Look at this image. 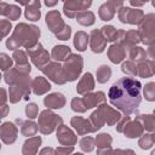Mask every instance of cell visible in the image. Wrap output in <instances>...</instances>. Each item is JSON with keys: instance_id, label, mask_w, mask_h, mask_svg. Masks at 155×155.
I'll list each match as a JSON object with an SVG mask.
<instances>
[{"instance_id": "obj_1", "label": "cell", "mask_w": 155, "mask_h": 155, "mask_svg": "<svg viewBox=\"0 0 155 155\" xmlns=\"http://www.w3.org/2000/svg\"><path fill=\"white\" fill-rule=\"evenodd\" d=\"M142 84L133 78H121L108 91L110 103L126 115L137 113L142 102Z\"/></svg>"}, {"instance_id": "obj_2", "label": "cell", "mask_w": 155, "mask_h": 155, "mask_svg": "<svg viewBox=\"0 0 155 155\" xmlns=\"http://www.w3.org/2000/svg\"><path fill=\"white\" fill-rule=\"evenodd\" d=\"M40 38V29L34 24L28 23H18L12 35L6 40V47L8 50H17L19 47L31 48L39 42Z\"/></svg>"}, {"instance_id": "obj_3", "label": "cell", "mask_w": 155, "mask_h": 155, "mask_svg": "<svg viewBox=\"0 0 155 155\" xmlns=\"http://www.w3.org/2000/svg\"><path fill=\"white\" fill-rule=\"evenodd\" d=\"M120 117H121V114L116 109H114L113 107L108 105L104 102V103H101L99 105H97V109L90 115L88 120L91 121L94 131L97 132L104 125L114 126L119 121Z\"/></svg>"}, {"instance_id": "obj_4", "label": "cell", "mask_w": 155, "mask_h": 155, "mask_svg": "<svg viewBox=\"0 0 155 155\" xmlns=\"http://www.w3.org/2000/svg\"><path fill=\"white\" fill-rule=\"evenodd\" d=\"M139 40L147 46L155 44V15L148 13L144 15L143 19L138 24Z\"/></svg>"}, {"instance_id": "obj_5", "label": "cell", "mask_w": 155, "mask_h": 155, "mask_svg": "<svg viewBox=\"0 0 155 155\" xmlns=\"http://www.w3.org/2000/svg\"><path fill=\"white\" fill-rule=\"evenodd\" d=\"M38 117V127L42 134H51L53 131H56L58 125L63 122V119L59 115L54 114L52 109L42 110Z\"/></svg>"}, {"instance_id": "obj_6", "label": "cell", "mask_w": 155, "mask_h": 155, "mask_svg": "<svg viewBox=\"0 0 155 155\" xmlns=\"http://www.w3.org/2000/svg\"><path fill=\"white\" fill-rule=\"evenodd\" d=\"M63 67V71L65 75L67 81L71 82L78 80V78H80V74L84 68V58L80 54H75V53H70V56L64 61Z\"/></svg>"}, {"instance_id": "obj_7", "label": "cell", "mask_w": 155, "mask_h": 155, "mask_svg": "<svg viewBox=\"0 0 155 155\" xmlns=\"http://www.w3.org/2000/svg\"><path fill=\"white\" fill-rule=\"evenodd\" d=\"M31 93V80L18 81L10 85L8 90V99L12 104L18 103L22 99H28Z\"/></svg>"}, {"instance_id": "obj_8", "label": "cell", "mask_w": 155, "mask_h": 155, "mask_svg": "<svg viewBox=\"0 0 155 155\" xmlns=\"http://www.w3.org/2000/svg\"><path fill=\"white\" fill-rule=\"evenodd\" d=\"M31 71V65L29 63L23 64V65H18L16 64L15 67H11L8 70L5 71L4 74V80L7 85L18 82V81H24V80H29V74Z\"/></svg>"}, {"instance_id": "obj_9", "label": "cell", "mask_w": 155, "mask_h": 155, "mask_svg": "<svg viewBox=\"0 0 155 155\" xmlns=\"http://www.w3.org/2000/svg\"><path fill=\"white\" fill-rule=\"evenodd\" d=\"M27 54L29 56L31 63L38 68V69H42V67H45L50 59H51V54L44 48V46L38 42L34 47L31 48H27Z\"/></svg>"}, {"instance_id": "obj_10", "label": "cell", "mask_w": 155, "mask_h": 155, "mask_svg": "<svg viewBox=\"0 0 155 155\" xmlns=\"http://www.w3.org/2000/svg\"><path fill=\"white\" fill-rule=\"evenodd\" d=\"M41 71L44 73V75L46 78H48V80H51L52 82L57 84V85H64L67 82L64 71H63V67L59 62H48L45 67H42Z\"/></svg>"}, {"instance_id": "obj_11", "label": "cell", "mask_w": 155, "mask_h": 155, "mask_svg": "<svg viewBox=\"0 0 155 155\" xmlns=\"http://www.w3.org/2000/svg\"><path fill=\"white\" fill-rule=\"evenodd\" d=\"M144 17V12L143 10H139L137 7L132 8V7H125L122 6L119 11H117V18L121 23H127V24H139L140 21Z\"/></svg>"}, {"instance_id": "obj_12", "label": "cell", "mask_w": 155, "mask_h": 155, "mask_svg": "<svg viewBox=\"0 0 155 155\" xmlns=\"http://www.w3.org/2000/svg\"><path fill=\"white\" fill-rule=\"evenodd\" d=\"M92 5V0H65L63 5V13L68 18H75V16L85 10H88Z\"/></svg>"}, {"instance_id": "obj_13", "label": "cell", "mask_w": 155, "mask_h": 155, "mask_svg": "<svg viewBox=\"0 0 155 155\" xmlns=\"http://www.w3.org/2000/svg\"><path fill=\"white\" fill-rule=\"evenodd\" d=\"M124 6L122 0H108L107 2L102 4L98 8V16L102 21L109 22L114 18L115 13Z\"/></svg>"}, {"instance_id": "obj_14", "label": "cell", "mask_w": 155, "mask_h": 155, "mask_svg": "<svg viewBox=\"0 0 155 155\" xmlns=\"http://www.w3.org/2000/svg\"><path fill=\"white\" fill-rule=\"evenodd\" d=\"M56 137L61 145L70 147V145H75L78 143V137L74 133V131L70 127H68L67 125H64L63 122L59 124L58 127L56 128Z\"/></svg>"}, {"instance_id": "obj_15", "label": "cell", "mask_w": 155, "mask_h": 155, "mask_svg": "<svg viewBox=\"0 0 155 155\" xmlns=\"http://www.w3.org/2000/svg\"><path fill=\"white\" fill-rule=\"evenodd\" d=\"M18 136V127L12 121H5L0 125V139L5 144H13Z\"/></svg>"}, {"instance_id": "obj_16", "label": "cell", "mask_w": 155, "mask_h": 155, "mask_svg": "<svg viewBox=\"0 0 155 155\" xmlns=\"http://www.w3.org/2000/svg\"><path fill=\"white\" fill-rule=\"evenodd\" d=\"M116 42L121 44L125 48H130L137 44L140 42L139 40V34L138 30L131 29V30H122V29H117V39Z\"/></svg>"}, {"instance_id": "obj_17", "label": "cell", "mask_w": 155, "mask_h": 155, "mask_svg": "<svg viewBox=\"0 0 155 155\" xmlns=\"http://www.w3.org/2000/svg\"><path fill=\"white\" fill-rule=\"evenodd\" d=\"M90 48L93 53H102L107 47V40L99 29H93L88 35Z\"/></svg>"}, {"instance_id": "obj_18", "label": "cell", "mask_w": 155, "mask_h": 155, "mask_svg": "<svg viewBox=\"0 0 155 155\" xmlns=\"http://www.w3.org/2000/svg\"><path fill=\"white\" fill-rule=\"evenodd\" d=\"M70 126L76 131V133L79 136H85L87 133L96 132L91 121L82 116H73L70 119Z\"/></svg>"}, {"instance_id": "obj_19", "label": "cell", "mask_w": 155, "mask_h": 155, "mask_svg": "<svg viewBox=\"0 0 155 155\" xmlns=\"http://www.w3.org/2000/svg\"><path fill=\"white\" fill-rule=\"evenodd\" d=\"M64 21L62 19V16L59 11L57 10H51L46 13V25L48 30L53 34H57L63 27H64Z\"/></svg>"}, {"instance_id": "obj_20", "label": "cell", "mask_w": 155, "mask_h": 155, "mask_svg": "<svg viewBox=\"0 0 155 155\" xmlns=\"http://www.w3.org/2000/svg\"><path fill=\"white\" fill-rule=\"evenodd\" d=\"M111 143H113V137L109 133L102 132V133L97 134V137L94 138V145H97V154L113 153Z\"/></svg>"}, {"instance_id": "obj_21", "label": "cell", "mask_w": 155, "mask_h": 155, "mask_svg": "<svg viewBox=\"0 0 155 155\" xmlns=\"http://www.w3.org/2000/svg\"><path fill=\"white\" fill-rule=\"evenodd\" d=\"M86 109H92V108H96L97 105H99L101 103H104L107 101V97L104 94V92L102 91H97V92H87L84 94V97L81 98Z\"/></svg>"}, {"instance_id": "obj_22", "label": "cell", "mask_w": 155, "mask_h": 155, "mask_svg": "<svg viewBox=\"0 0 155 155\" xmlns=\"http://www.w3.org/2000/svg\"><path fill=\"white\" fill-rule=\"evenodd\" d=\"M107 53H108L109 61L114 64H119L126 58V48L119 42H113L109 46Z\"/></svg>"}, {"instance_id": "obj_23", "label": "cell", "mask_w": 155, "mask_h": 155, "mask_svg": "<svg viewBox=\"0 0 155 155\" xmlns=\"http://www.w3.org/2000/svg\"><path fill=\"white\" fill-rule=\"evenodd\" d=\"M67 103V99L63 93L61 92H53L47 94L44 98V104L47 109H62Z\"/></svg>"}, {"instance_id": "obj_24", "label": "cell", "mask_w": 155, "mask_h": 155, "mask_svg": "<svg viewBox=\"0 0 155 155\" xmlns=\"http://www.w3.org/2000/svg\"><path fill=\"white\" fill-rule=\"evenodd\" d=\"M122 133L125 134V137L133 139V138L140 137L144 133V128H143V126L140 125L139 121H137L136 119L134 120H131L130 119L126 122V125H125V127L122 130Z\"/></svg>"}, {"instance_id": "obj_25", "label": "cell", "mask_w": 155, "mask_h": 155, "mask_svg": "<svg viewBox=\"0 0 155 155\" xmlns=\"http://www.w3.org/2000/svg\"><path fill=\"white\" fill-rule=\"evenodd\" d=\"M22 15V10L17 5L0 1V16L6 17L8 21H17Z\"/></svg>"}, {"instance_id": "obj_26", "label": "cell", "mask_w": 155, "mask_h": 155, "mask_svg": "<svg viewBox=\"0 0 155 155\" xmlns=\"http://www.w3.org/2000/svg\"><path fill=\"white\" fill-rule=\"evenodd\" d=\"M51 90V84L44 76H35L31 80V92L36 96H42Z\"/></svg>"}, {"instance_id": "obj_27", "label": "cell", "mask_w": 155, "mask_h": 155, "mask_svg": "<svg viewBox=\"0 0 155 155\" xmlns=\"http://www.w3.org/2000/svg\"><path fill=\"white\" fill-rule=\"evenodd\" d=\"M42 143V139L40 136H31L29 137L22 147V154L23 155H35L39 151V148Z\"/></svg>"}, {"instance_id": "obj_28", "label": "cell", "mask_w": 155, "mask_h": 155, "mask_svg": "<svg viewBox=\"0 0 155 155\" xmlns=\"http://www.w3.org/2000/svg\"><path fill=\"white\" fill-rule=\"evenodd\" d=\"M137 64V75L143 79L151 78L155 73V64L153 59H144L142 62L136 63Z\"/></svg>"}, {"instance_id": "obj_29", "label": "cell", "mask_w": 155, "mask_h": 155, "mask_svg": "<svg viewBox=\"0 0 155 155\" xmlns=\"http://www.w3.org/2000/svg\"><path fill=\"white\" fill-rule=\"evenodd\" d=\"M40 7H41L40 0H31V1L25 6V10H24V16H25V18L29 19L30 22H36V21H39L40 17H41Z\"/></svg>"}, {"instance_id": "obj_30", "label": "cell", "mask_w": 155, "mask_h": 155, "mask_svg": "<svg viewBox=\"0 0 155 155\" xmlns=\"http://www.w3.org/2000/svg\"><path fill=\"white\" fill-rule=\"evenodd\" d=\"M94 88V79L91 73H85L76 86V92L79 94H85L87 92H91Z\"/></svg>"}, {"instance_id": "obj_31", "label": "cell", "mask_w": 155, "mask_h": 155, "mask_svg": "<svg viewBox=\"0 0 155 155\" xmlns=\"http://www.w3.org/2000/svg\"><path fill=\"white\" fill-rule=\"evenodd\" d=\"M15 122H16V124H19V126H21V133H22L24 137L35 136L36 132L39 131L38 124L34 122L31 119H28V120H25V121H23V120H21V119H16Z\"/></svg>"}, {"instance_id": "obj_32", "label": "cell", "mask_w": 155, "mask_h": 155, "mask_svg": "<svg viewBox=\"0 0 155 155\" xmlns=\"http://www.w3.org/2000/svg\"><path fill=\"white\" fill-rule=\"evenodd\" d=\"M71 53V50L67 45H56L51 51V58L56 62H64Z\"/></svg>"}, {"instance_id": "obj_33", "label": "cell", "mask_w": 155, "mask_h": 155, "mask_svg": "<svg viewBox=\"0 0 155 155\" xmlns=\"http://www.w3.org/2000/svg\"><path fill=\"white\" fill-rule=\"evenodd\" d=\"M73 44H74V47L78 51H80V52L86 51L87 44H88V35H87V33H85L84 30L76 31V34L74 35Z\"/></svg>"}, {"instance_id": "obj_34", "label": "cell", "mask_w": 155, "mask_h": 155, "mask_svg": "<svg viewBox=\"0 0 155 155\" xmlns=\"http://www.w3.org/2000/svg\"><path fill=\"white\" fill-rule=\"evenodd\" d=\"M136 120L140 122L144 131L154 132L155 130V117L153 114H139L136 116Z\"/></svg>"}, {"instance_id": "obj_35", "label": "cell", "mask_w": 155, "mask_h": 155, "mask_svg": "<svg viewBox=\"0 0 155 155\" xmlns=\"http://www.w3.org/2000/svg\"><path fill=\"white\" fill-rule=\"evenodd\" d=\"M75 18H76L78 23L81 24V25H84V27H90V25L94 24V22H96V16H94V13H93L92 11H87V10L79 12V13L75 16Z\"/></svg>"}, {"instance_id": "obj_36", "label": "cell", "mask_w": 155, "mask_h": 155, "mask_svg": "<svg viewBox=\"0 0 155 155\" xmlns=\"http://www.w3.org/2000/svg\"><path fill=\"white\" fill-rule=\"evenodd\" d=\"M128 51H130V52H128L130 61H132V62H134V63H138V62H142V61L147 59L148 53H147L145 50H144L143 47H140V46L134 45V46L130 47Z\"/></svg>"}, {"instance_id": "obj_37", "label": "cell", "mask_w": 155, "mask_h": 155, "mask_svg": "<svg viewBox=\"0 0 155 155\" xmlns=\"http://www.w3.org/2000/svg\"><path fill=\"white\" fill-rule=\"evenodd\" d=\"M139 140H138V145L140 149L143 150H148L150 148L154 147L155 144V134L154 132H148V133H143L140 137H138Z\"/></svg>"}, {"instance_id": "obj_38", "label": "cell", "mask_w": 155, "mask_h": 155, "mask_svg": "<svg viewBox=\"0 0 155 155\" xmlns=\"http://www.w3.org/2000/svg\"><path fill=\"white\" fill-rule=\"evenodd\" d=\"M99 30L103 34V36L105 38L107 42H116V39H117V29L114 25L107 24V25H103Z\"/></svg>"}, {"instance_id": "obj_39", "label": "cell", "mask_w": 155, "mask_h": 155, "mask_svg": "<svg viewBox=\"0 0 155 155\" xmlns=\"http://www.w3.org/2000/svg\"><path fill=\"white\" fill-rule=\"evenodd\" d=\"M96 78H97V81L99 84H105L109 81V79L111 78V68L109 65H101L97 71H96Z\"/></svg>"}, {"instance_id": "obj_40", "label": "cell", "mask_w": 155, "mask_h": 155, "mask_svg": "<svg viewBox=\"0 0 155 155\" xmlns=\"http://www.w3.org/2000/svg\"><path fill=\"white\" fill-rule=\"evenodd\" d=\"M12 59H13V62H15L16 64H18V65H23V64L29 63V62H28V54H27L23 50H19V48L13 50Z\"/></svg>"}, {"instance_id": "obj_41", "label": "cell", "mask_w": 155, "mask_h": 155, "mask_svg": "<svg viewBox=\"0 0 155 155\" xmlns=\"http://www.w3.org/2000/svg\"><path fill=\"white\" fill-rule=\"evenodd\" d=\"M121 71L128 76H136L137 75V64L132 61H126L121 65Z\"/></svg>"}, {"instance_id": "obj_42", "label": "cell", "mask_w": 155, "mask_h": 155, "mask_svg": "<svg viewBox=\"0 0 155 155\" xmlns=\"http://www.w3.org/2000/svg\"><path fill=\"white\" fill-rule=\"evenodd\" d=\"M79 144H80V148H81L82 151H85V153H91V151L94 149V138H92V137H90V136L84 137V138L80 139Z\"/></svg>"}, {"instance_id": "obj_43", "label": "cell", "mask_w": 155, "mask_h": 155, "mask_svg": "<svg viewBox=\"0 0 155 155\" xmlns=\"http://www.w3.org/2000/svg\"><path fill=\"white\" fill-rule=\"evenodd\" d=\"M143 96L148 102L155 101V82H148L143 87Z\"/></svg>"}, {"instance_id": "obj_44", "label": "cell", "mask_w": 155, "mask_h": 155, "mask_svg": "<svg viewBox=\"0 0 155 155\" xmlns=\"http://www.w3.org/2000/svg\"><path fill=\"white\" fill-rule=\"evenodd\" d=\"M12 65H13V59H12V57H10L8 54L1 52V53H0V70L6 71V70H8Z\"/></svg>"}, {"instance_id": "obj_45", "label": "cell", "mask_w": 155, "mask_h": 155, "mask_svg": "<svg viewBox=\"0 0 155 155\" xmlns=\"http://www.w3.org/2000/svg\"><path fill=\"white\" fill-rule=\"evenodd\" d=\"M70 108H71V110L75 111V113H85V111H87V109H86V107H85L82 99L79 98V97H74V98L71 99V102H70Z\"/></svg>"}, {"instance_id": "obj_46", "label": "cell", "mask_w": 155, "mask_h": 155, "mask_svg": "<svg viewBox=\"0 0 155 155\" xmlns=\"http://www.w3.org/2000/svg\"><path fill=\"white\" fill-rule=\"evenodd\" d=\"M12 29V24H11V21L8 19H0V41L7 36L10 34Z\"/></svg>"}, {"instance_id": "obj_47", "label": "cell", "mask_w": 155, "mask_h": 155, "mask_svg": "<svg viewBox=\"0 0 155 155\" xmlns=\"http://www.w3.org/2000/svg\"><path fill=\"white\" fill-rule=\"evenodd\" d=\"M25 115H27L28 119H31V120L38 117V115H39V107H38V104L34 103V102L28 103L27 107H25Z\"/></svg>"}, {"instance_id": "obj_48", "label": "cell", "mask_w": 155, "mask_h": 155, "mask_svg": "<svg viewBox=\"0 0 155 155\" xmlns=\"http://www.w3.org/2000/svg\"><path fill=\"white\" fill-rule=\"evenodd\" d=\"M54 35H56V38H57L58 40H62V41L68 40V39L70 38V35H71V28H70V25L64 24V27H63L57 34H54Z\"/></svg>"}, {"instance_id": "obj_49", "label": "cell", "mask_w": 155, "mask_h": 155, "mask_svg": "<svg viewBox=\"0 0 155 155\" xmlns=\"http://www.w3.org/2000/svg\"><path fill=\"white\" fill-rule=\"evenodd\" d=\"M130 119H131V116H130V115H126V114H125V116H121V117L119 119V121L115 124V125H116V131L120 132V133H122V130H124L126 122H127Z\"/></svg>"}, {"instance_id": "obj_50", "label": "cell", "mask_w": 155, "mask_h": 155, "mask_svg": "<svg viewBox=\"0 0 155 155\" xmlns=\"http://www.w3.org/2000/svg\"><path fill=\"white\" fill-rule=\"evenodd\" d=\"M74 151V145H70V147H67V145H59L57 149H56V154L58 155H67V154H70Z\"/></svg>"}, {"instance_id": "obj_51", "label": "cell", "mask_w": 155, "mask_h": 155, "mask_svg": "<svg viewBox=\"0 0 155 155\" xmlns=\"http://www.w3.org/2000/svg\"><path fill=\"white\" fill-rule=\"evenodd\" d=\"M10 113V107L5 103V104H1L0 105V120L4 119L5 116H7V114Z\"/></svg>"}, {"instance_id": "obj_52", "label": "cell", "mask_w": 155, "mask_h": 155, "mask_svg": "<svg viewBox=\"0 0 155 155\" xmlns=\"http://www.w3.org/2000/svg\"><path fill=\"white\" fill-rule=\"evenodd\" d=\"M8 99V96H7V92L5 88H0V105L1 104H5Z\"/></svg>"}, {"instance_id": "obj_53", "label": "cell", "mask_w": 155, "mask_h": 155, "mask_svg": "<svg viewBox=\"0 0 155 155\" xmlns=\"http://www.w3.org/2000/svg\"><path fill=\"white\" fill-rule=\"evenodd\" d=\"M40 154H51V155H54L56 154V150L54 149H52V148H44V149H41L40 150Z\"/></svg>"}, {"instance_id": "obj_54", "label": "cell", "mask_w": 155, "mask_h": 155, "mask_svg": "<svg viewBox=\"0 0 155 155\" xmlns=\"http://www.w3.org/2000/svg\"><path fill=\"white\" fill-rule=\"evenodd\" d=\"M44 4L47 6V7H53L58 4V0H44Z\"/></svg>"}, {"instance_id": "obj_55", "label": "cell", "mask_w": 155, "mask_h": 155, "mask_svg": "<svg viewBox=\"0 0 155 155\" xmlns=\"http://www.w3.org/2000/svg\"><path fill=\"white\" fill-rule=\"evenodd\" d=\"M113 153H115V154H134L133 150H120V149L113 150Z\"/></svg>"}, {"instance_id": "obj_56", "label": "cell", "mask_w": 155, "mask_h": 155, "mask_svg": "<svg viewBox=\"0 0 155 155\" xmlns=\"http://www.w3.org/2000/svg\"><path fill=\"white\" fill-rule=\"evenodd\" d=\"M16 2H18L19 5H22V6H27L31 0H15Z\"/></svg>"}, {"instance_id": "obj_57", "label": "cell", "mask_w": 155, "mask_h": 155, "mask_svg": "<svg viewBox=\"0 0 155 155\" xmlns=\"http://www.w3.org/2000/svg\"><path fill=\"white\" fill-rule=\"evenodd\" d=\"M139 1H140V2H142V4L144 5L145 2H148V1H151V0H139Z\"/></svg>"}, {"instance_id": "obj_58", "label": "cell", "mask_w": 155, "mask_h": 155, "mask_svg": "<svg viewBox=\"0 0 155 155\" xmlns=\"http://www.w3.org/2000/svg\"><path fill=\"white\" fill-rule=\"evenodd\" d=\"M1 78H2V76H1V73H0V80H1Z\"/></svg>"}, {"instance_id": "obj_59", "label": "cell", "mask_w": 155, "mask_h": 155, "mask_svg": "<svg viewBox=\"0 0 155 155\" xmlns=\"http://www.w3.org/2000/svg\"><path fill=\"white\" fill-rule=\"evenodd\" d=\"M0 150H1V145H0Z\"/></svg>"}, {"instance_id": "obj_60", "label": "cell", "mask_w": 155, "mask_h": 155, "mask_svg": "<svg viewBox=\"0 0 155 155\" xmlns=\"http://www.w3.org/2000/svg\"><path fill=\"white\" fill-rule=\"evenodd\" d=\"M63 1H65V0H63Z\"/></svg>"}, {"instance_id": "obj_61", "label": "cell", "mask_w": 155, "mask_h": 155, "mask_svg": "<svg viewBox=\"0 0 155 155\" xmlns=\"http://www.w3.org/2000/svg\"><path fill=\"white\" fill-rule=\"evenodd\" d=\"M122 1H124V0H122Z\"/></svg>"}]
</instances>
